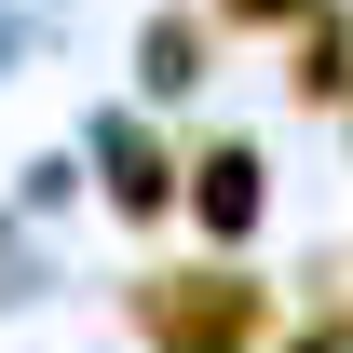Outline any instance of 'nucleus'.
<instances>
[{"label":"nucleus","instance_id":"nucleus-1","mask_svg":"<svg viewBox=\"0 0 353 353\" xmlns=\"http://www.w3.org/2000/svg\"><path fill=\"white\" fill-rule=\"evenodd\" d=\"M231 14H299V0H231Z\"/></svg>","mask_w":353,"mask_h":353}]
</instances>
